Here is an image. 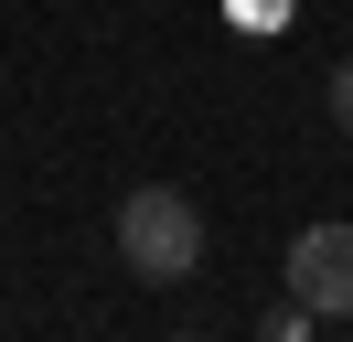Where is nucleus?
Here are the masks:
<instances>
[{"label":"nucleus","mask_w":353,"mask_h":342,"mask_svg":"<svg viewBox=\"0 0 353 342\" xmlns=\"http://www.w3.org/2000/svg\"><path fill=\"white\" fill-rule=\"evenodd\" d=\"M118 256H129V278L172 289V278H193V268H203V214L182 203L172 182H139L129 203H118Z\"/></svg>","instance_id":"obj_1"},{"label":"nucleus","mask_w":353,"mask_h":342,"mask_svg":"<svg viewBox=\"0 0 353 342\" xmlns=\"http://www.w3.org/2000/svg\"><path fill=\"white\" fill-rule=\"evenodd\" d=\"M289 289L321 321H353V225H300L289 235Z\"/></svg>","instance_id":"obj_2"},{"label":"nucleus","mask_w":353,"mask_h":342,"mask_svg":"<svg viewBox=\"0 0 353 342\" xmlns=\"http://www.w3.org/2000/svg\"><path fill=\"white\" fill-rule=\"evenodd\" d=\"M332 118L353 128V64H343V75H332Z\"/></svg>","instance_id":"obj_3"}]
</instances>
